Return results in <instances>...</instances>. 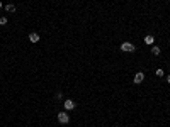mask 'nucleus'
I'll return each mask as SVG.
<instances>
[{"label":"nucleus","instance_id":"nucleus-5","mask_svg":"<svg viewBox=\"0 0 170 127\" xmlns=\"http://www.w3.org/2000/svg\"><path fill=\"white\" fill-rule=\"evenodd\" d=\"M29 41L31 43H37V41H39V34L37 32H31L29 34Z\"/></svg>","mask_w":170,"mask_h":127},{"label":"nucleus","instance_id":"nucleus-10","mask_svg":"<svg viewBox=\"0 0 170 127\" xmlns=\"http://www.w3.org/2000/svg\"><path fill=\"white\" fill-rule=\"evenodd\" d=\"M5 24H7V19H5V17H0V25H5Z\"/></svg>","mask_w":170,"mask_h":127},{"label":"nucleus","instance_id":"nucleus-6","mask_svg":"<svg viewBox=\"0 0 170 127\" xmlns=\"http://www.w3.org/2000/svg\"><path fill=\"white\" fill-rule=\"evenodd\" d=\"M153 41H155V37H153L152 34H148V36H145V43H146V44H153Z\"/></svg>","mask_w":170,"mask_h":127},{"label":"nucleus","instance_id":"nucleus-4","mask_svg":"<svg viewBox=\"0 0 170 127\" xmlns=\"http://www.w3.org/2000/svg\"><path fill=\"white\" fill-rule=\"evenodd\" d=\"M63 107H65V110H66V112H70V110H73V109H75V102H73V100H65Z\"/></svg>","mask_w":170,"mask_h":127},{"label":"nucleus","instance_id":"nucleus-1","mask_svg":"<svg viewBox=\"0 0 170 127\" xmlns=\"http://www.w3.org/2000/svg\"><path fill=\"white\" fill-rule=\"evenodd\" d=\"M121 51H124V53H134L136 51V47H134V44L133 43H123L121 44Z\"/></svg>","mask_w":170,"mask_h":127},{"label":"nucleus","instance_id":"nucleus-13","mask_svg":"<svg viewBox=\"0 0 170 127\" xmlns=\"http://www.w3.org/2000/svg\"><path fill=\"white\" fill-rule=\"evenodd\" d=\"M0 9H2V2H0Z\"/></svg>","mask_w":170,"mask_h":127},{"label":"nucleus","instance_id":"nucleus-12","mask_svg":"<svg viewBox=\"0 0 170 127\" xmlns=\"http://www.w3.org/2000/svg\"><path fill=\"white\" fill-rule=\"evenodd\" d=\"M167 81H168V83H170V75H168V76H167Z\"/></svg>","mask_w":170,"mask_h":127},{"label":"nucleus","instance_id":"nucleus-3","mask_svg":"<svg viewBox=\"0 0 170 127\" xmlns=\"http://www.w3.org/2000/svg\"><path fill=\"white\" fill-rule=\"evenodd\" d=\"M143 80H145V73H143V71H138L136 75H134V78H133V83L140 85V83H143Z\"/></svg>","mask_w":170,"mask_h":127},{"label":"nucleus","instance_id":"nucleus-8","mask_svg":"<svg viewBox=\"0 0 170 127\" xmlns=\"http://www.w3.org/2000/svg\"><path fill=\"white\" fill-rule=\"evenodd\" d=\"M160 51H162V49H160L158 46H153V47H152V53H153L155 56H158V54H160Z\"/></svg>","mask_w":170,"mask_h":127},{"label":"nucleus","instance_id":"nucleus-7","mask_svg":"<svg viewBox=\"0 0 170 127\" xmlns=\"http://www.w3.org/2000/svg\"><path fill=\"white\" fill-rule=\"evenodd\" d=\"M5 10H7V12H10V14H12V12H15V5H14V4H9V5H5Z\"/></svg>","mask_w":170,"mask_h":127},{"label":"nucleus","instance_id":"nucleus-11","mask_svg":"<svg viewBox=\"0 0 170 127\" xmlns=\"http://www.w3.org/2000/svg\"><path fill=\"white\" fill-rule=\"evenodd\" d=\"M156 76H163V69H160V68L156 69Z\"/></svg>","mask_w":170,"mask_h":127},{"label":"nucleus","instance_id":"nucleus-2","mask_svg":"<svg viewBox=\"0 0 170 127\" xmlns=\"http://www.w3.org/2000/svg\"><path fill=\"white\" fill-rule=\"evenodd\" d=\"M58 122L60 124H68L70 122V115H68V112H58Z\"/></svg>","mask_w":170,"mask_h":127},{"label":"nucleus","instance_id":"nucleus-9","mask_svg":"<svg viewBox=\"0 0 170 127\" xmlns=\"http://www.w3.org/2000/svg\"><path fill=\"white\" fill-rule=\"evenodd\" d=\"M54 98H56V100H61V98H63V93H61V91H56V93H54Z\"/></svg>","mask_w":170,"mask_h":127}]
</instances>
